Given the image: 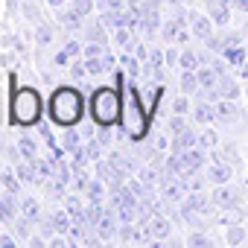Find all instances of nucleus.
Listing matches in <instances>:
<instances>
[{"instance_id": "obj_7", "label": "nucleus", "mask_w": 248, "mask_h": 248, "mask_svg": "<svg viewBox=\"0 0 248 248\" xmlns=\"http://www.w3.org/2000/svg\"><path fill=\"white\" fill-rule=\"evenodd\" d=\"M143 228H146V233H149V239H167L170 236V231H172V225H170V219L164 216V213H152L146 222H140Z\"/></svg>"}, {"instance_id": "obj_29", "label": "nucleus", "mask_w": 248, "mask_h": 248, "mask_svg": "<svg viewBox=\"0 0 248 248\" xmlns=\"http://www.w3.org/2000/svg\"><path fill=\"white\" fill-rule=\"evenodd\" d=\"M138 62H140V59H138L135 53H129V50H126V56H120V64L126 67V73H129L132 79H135V76L140 73V64H138Z\"/></svg>"}, {"instance_id": "obj_20", "label": "nucleus", "mask_w": 248, "mask_h": 248, "mask_svg": "<svg viewBox=\"0 0 248 248\" xmlns=\"http://www.w3.org/2000/svg\"><path fill=\"white\" fill-rule=\"evenodd\" d=\"M62 146H64L67 155H73V152L82 146V138H79V132H73V126H67V129L62 132Z\"/></svg>"}, {"instance_id": "obj_52", "label": "nucleus", "mask_w": 248, "mask_h": 248, "mask_svg": "<svg viewBox=\"0 0 248 248\" xmlns=\"http://www.w3.org/2000/svg\"><path fill=\"white\" fill-rule=\"evenodd\" d=\"M233 6H236L239 12H248V0H233Z\"/></svg>"}, {"instance_id": "obj_22", "label": "nucleus", "mask_w": 248, "mask_h": 248, "mask_svg": "<svg viewBox=\"0 0 248 248\" xmlns=\"http://www.w3.org/2000/svg\"><path fill=\"white\" fill-rule=\"evenodd\" d=\"M50 225H53V231H56V233H67V231H70V225H73V219H70V213H67V210H56V213L50 216Z\"/></svg>"}, {"instance_id": "obj_13", "label": "nucleus", "mask_w": 248, "mask_h": 248, "mask_svg": "<svg viewBox=\"0 0 248 248\" xmlns=\"http://www.w3.org/2000/svg\"><path fill=\"white\" fill-rule=\"evenodd\" d=\"M193 146H199V135L190 132V129H184V132H178V135L172 138V152H175V155L184 152V149H193Z\"/></svg>"}, {"instance_id": "obj_31", "label": "nucleus", "mask_w": 248, "mask_h": 248, "mask_svg": "<svg viewBox=\"0 0 248 248\" xmlns=\"http://www.w3.org/2000/svg\"><path fill=\"white\" fill-rule=\"evenodd\" d=\"M105 24L99 21V24H91V27H85V32H88V41H99V44H108V35H105V30H102Z\"/></svg>"}, {"instance_id": "obj_10", "label": "nucleus", "mask_w": 248, "mask_h": 248, "mask_svg": "<svg viewBox=\"0 0 248 248\" xmlns=\"http://www.w3.org/2000/svg\"><path fill=\"white\" fill-rule=\"evenodd\" d=\"M190 32H193L196 38H204V41H207V38L213 35V21H210L207 15H193V18H190Z\"/></svg>"}, {"instance_id": "obj_44", "label": "nucleus", "mask_w": 248, "mask_h": 248, "mask_svg": "<svg viewBox=\"0 0 248 248\" xmlns=\"http://www.w3.org/2000/svg\"><path fill=\"white\" fill-rule=\"evenodd\" d=\"M70 59H73V56H70V53H67V50H59V53H56V59H53V62H56V64H59V67H64V64H67V62H70Z\"/></svg>"}, {"instance_id": "obj_5", "label": "nucleus", "mask_w": 248, "mask_h": 248, "mask_svg": "<svg viewBox=\"0 0 248 248\" xmlns=\"http://www.w3.org/2000/svg\"><path fill=\"white\" fill-rule=\"evenodd\" d=\"M96 175L105 181V187H108V193H114V190H120L123 184L129 181V175H123L111 161H96Z\"/></svg>"}, {"instance_id": "obj_51", "label": "nucleus", "mask_w": 248, "mask_h": 248, "mask_svg": "<svg viewBox=\"0 0 248 248\" xmlns=\"http://www.w3.org/2000/svg\"><path fill=\"white\" fill-rule=\"evenodd\" d=\"M0 245H3V248H15V236H0Z\"/></svg>"}, {"instance_id": "obj_1", "label": "nucleus", "mask_w": 248, "mask_h": 248, "mask_svg": "<svg viewBox=\"0 0 248 248\" xmlns=\"http://www.w3.org/2000/svg\"><path fill=\"white\" fill-rule=\"evenodd\" d=\"M9 85H12V96H9V123L12 126H21V129H32L41 123V114H44V99L38 93V88L32 85H21L18 88V76L12 73L9 76Z\"/></svg>"}, {"instance_id": "obj_19", "label": "nucleus", "mask_w": 248, "mask_h": 248, "mask_svg": "<svg viewBox=\"0 0 248 248\" xmlns=\"http://www.w3.org/2000/svg\"><path fill=\"white\" fill-rule=\"evenodd\" d=\"M108 161H111V164H114V167H117L123 175H132V172L138 170V164H135L132 158H123L120 152H108Z\"/></svg>"}, {"instance_id": "obj_32", "label": "nucleus", "mask_w": 248, "mask_h": 248, "mask_svg": "<svg viewBox=\"0 0 248 248\" xmlns=\"http://www.w3.org/2000/svg\"><path fill=\"white\" fill-rule=\"evenodd\" d=\"M196 88H202V85H199V73H196V70H184V76H181V91H184V93H193Z\"/></svg>"}, {"instance_id": "obj_24", "label": "nucleus", "mask_w": 248, "mask_h": 248, "mask_svg": "<svg viewBox=\"0 0 248 248\" xmlns=\"http://www.w3.org/2000/svg\"><path fill=\"white\" fill-rule=\"evenodd\" d=\"M21 213L30 219V222H38L41 219V204H38V199H21Z\"/></svg>"}, {"instance_id": "obj_18", "label": "nucleus", "mask_w": 248, "mask_h": 248, "mask_svg": "<svg viewBox=\"0 0 248 248\" xmlns=\"http://www.w3.org/2000/svg\"><path fill=\"white\" fill-rule=\"evenodd\" d=\"M216 93H219V99H236L239 96V88H236V82L231 76H222L219 85H216Z\"/></svg>"}, {"instance_id": "obj_4", "label": "nucleus", "mask_w": 248, "mask_h": 248, "mask_svg": "<svg viewBox=\"0 0 248 248\" xmlns=\"http://www.w3.org/2000/svg\"><path fill=\"white\" fill-rule=\"evenodd\" d=\"M88 111L96 126H114L123 117V96L117 88H96L88 99Z\"/></svg>"}, {"instance_id": "obj_2", "label": "nucleus", "mask_w": 248, "mask_h": 248, "mask_svg": "<svg viewBox=\"0 0 248 248\" xmlns=\"http://www.w3.org/2000/svg\"><path fill=\"white\" fill-rule=\"evenodd\" d=\"M47 111H50V120L56 126H62V129L76 126V123L85 117V96L79 93V88L62 85V88L53 91V96L47 102Z\"/></svg>"}, {"instance_id": "obj_43", "label": "nucleus", "mask_w": 248, "mask_h": 248, "mask_svg": "<svg viewBox=\"0 0 248 248\" xmlns=\"http://www.w3.org/2000/svg\"><path fill=\"white\" fill-rule=\"evenodd\" d=\"M181 117H184V114H175V117L170 120V129H172V135H178V132H184V129H187V126H184V120H181Z\"/></svg>"}, {"instance_id": "obj_46", "label": "nucleus", "mask_w": 248, "mask_h": 248, "mask_svg": "<svg viewBox=\"0 0 248 248\" xmlns=\"http://www.w3.org/2000/svg\"><path fill=\"white\" fill-rule=\"evenodd\" d=\"M108 129H111V126H102V129H99V138H96V140H99L102 146H108V143H111V132H108Z\"/></svg>"}, {"instance_id": "obj_50", "label": "nucleus", "mask_w": 248, "mask_h": 248, "mask_svg": "<svg viewBox=\"0 0 248 248\" xmlns=\"http://www.w3.org/2000/svg\"><path fill=\"white\" fill-rule=\"evenodd\" d=\"M135 56H138V59H149V50H146L143 44H138V47H135Z\"/></svg>"}, {"instance_id": "obj_47", "label": "nucleus", "mask_w": 248, "mask_h": 248, "mask_svg": "<svg viewBox=\"0 0 248 248\" xmlns=\"http://www.w3.org/2000/svg\"><path fill=\"white\" fill-rule=\"evenodd\" d=\"M178 59H181V56H178L175 50H167V53H164V64H178Z\"/></svg>"}, {"instance_id": "obj_14", "label": "nucleus", "mask_w": 248, "mask_h": 248, "mask_svg": "<svg viewBox=\"0 0 248 248\" xmlns=\"http://www.w3.org/2000/svg\"><path fill=\"white\" fill-rule=\"evenodd\" d=\"M207 178H210L213 184H228V181H231V167H228L222 158H213V167L207 170Z\"/></svg>"}, {"instance_id": "obj_42", "label": "nucleus", "mask_w": 248, "mask_h": 248, "mask_svg": "<svg viewBox=\"0 0 248 248\" xmlns=\"http://www.w3.org/2000/svg\"><path fill=\"white\" fill-rule=\"evenodd\" d=\"M70 73H73V79H85V76H88V67H85V62H73Z\"/></svg>"}, {"instance_id": "obj_26", "label": "nucleus", "mask_w": 248, "mask_h": 248, "mask_svg": "<svg viewBox=\"0 0 248 248\" xmlns=\"http://www.w3.org/2000/svg\"><path fill=\"white\" fill-rule=\"evenodd\" d=\"M178 64H181V70H199V67H202V53H196V50H184L181 59H178Z\"/></svg>"}, {"instance_id": "obj_12", "label": "nucleus", "mask_w": 248, "mask_h": 248, "mask_svg": "<svg viewBox=\"0 0 248 248\" xmlns=\"http://www.w3.org/2000/svg\"><path fill=\"white\" fill-rule=\"evenodd\" d=\"M213 111H216V120H219V123H233V120L239 117V108L233 105V99H219V102L213 105Z\"/></svg>"}, {"instance_id": "obj_40", "label": "nucleus", "mask_w": 248, "mask_h": 248, "mask_svg": "<svg viewBox=\"0 0 248 248\" xmlns=\"http://www.w3.org/2000/svg\"><path fill=\"white\" fill-rule=\"evenodd\" d=\"M85 67H88V73H91V76H99V73H105L102 56H96V59H85Z\"/></svg>"}, {"instance_id": "obj_37", "label": "nucleus", "mask_w": 248, "mask_h": 248, "mask_svg": "<svg viewBox=\"0 0 248 248\" xmlns=\"http://www.w3.org/2000/svg\"><path fill=\"white\" fill-rule=\"evenodd\" d=\"M187 245H190V248H210L213 242H210L204 233H199V231H196V233H190V236H187Z\"/></svg>"}, {"instance_id": "obj_30", "label": "nucleus", "mask_w": 248, "mask_h": 248, "mask_svg": "<svg viewBox=\"0 0 248 248\" xmlns=\"http://www.w3.org/2000/svg\"><path fill=\"white\" fill-rule=\"evenodd\" d=\"M0 181H3V187H6V193H21V181H18V172H12V170H6L3 175H0Z\"/></svg>"}, {"instance_id": "obj_36", "label": "nucleus", "mask_w": 248, "mask_h": 248, "mask_svg": "<svg viewBox=\"0 0 248 248\" xmlns=\"http://www.w3.org/2000/svg\"><path fill=\"white\" fill-rule=\"evenodd\" d=\"M105 50H108V44H99V41H88V44L82 47L85 59H96V56H102Z\"/></svg>"}, {"instance_id": "obj_17", "label": "nucleus", "mask_w": 248, "mask_h": 248, "mask_svg": "<svg viewBox=\"0 0 248 248\" xmlns=\"http://www.w3.org/2000/svg\"><path fill=\"white\" fill-rule=\"evenodd\" d=\"M210 21L219 24V27H225V24L231 21V6L219 3V0H210Z\"/></svg>"}, {"instance_id": "obj_55", "label": "nucleus", "mask_w": 248, "mask_h": 248, "mask_svg": "<svg viewBox=\"0 0 248 248\" xmlns=\"http://www.w3.org/2000/svg\"><path fill=\"white\" fill-rule=\"evenodd\" d=\"M219 3H225V6H231V3H233V0H219Z\"/></svg>"}, {"instance_id": "obj_27", "label": "nucleus", "mask_w": 248, "mask_h": 248, "mask_svg": "<svg viewBox=\"0 0 248 248\" xmlns=\"http://www.w3.org/2000/svg\"><path fill=\"white\" fill-rule=\"evenodd\" d=\"M222 56H225V62H228V64H233V67H239V64L245 62V50H242V44L225 47V50H222Z\"/></svg>"}, {"instance_id": "obj_3", "label": "nucleus", "mask_w": 248, "mask_h": 248, "mask_svg": "<svg viewBox=\"0 0 248 248\" xmlns=\"http://www.w3.org/2000/svg\"><path fill=\"white\" fill-rule=\"evenodd\" d=\"M120 93H123V117H120L123 120V132H126V138H132V140H143L146 132H149V120H152L149 108L140 105V93H138L135 82L132 85L126 82V88Z\"/></svg>"}, {"instance_id": "obj_25", "label": "nucleus", "mask_w": 248, "mask_h": 248, "mask_svg": "<svg viewBox=\"0 0 248 248\" xmlns=\"http://www.w3.org/2000/svg\"><path fill=\"white\" fill-rule=\"evenodd\" d=\"M193 117H196V123H202V126H204V123L216 120V111H213L210 102H202V99H199V105L193 108Z\"/></svg>"}, {"instance_id": "obj_35", "label": "nucleus", "mask_w": 248, "mask_h": 248, "mask_svg": "<svg viewBox=\"0 0 248 248\" xmlns=\"http://www.w3.org/2000/svg\"><path fill=\"white\" fill-rule=\"evenodd\" d=\"M85 158H88L91 164L102 161V143H99V140H88V146H85Z\"/></svg>"}, {"instance_id": "obj_34", "label": "nucleus", "mask_w": 248, "mask_h": 248, "mask_svg": "<svg viewBox=\"0 0 248 248\" xmlns=\"http://www.w3.org/2000/svg\"><path fill=\"white\" fill-rule=\"evenodd\" d=\"M140 181H143L149 190H155L164 178H161V172H158V170H152V167H149V170H140Z\"/></svg>"}, {"instance_id": "obj_9", "label": "nucleus", "mask_w": 248, "mask_h": 248, "mask_svg": "<svg viewBox=\"0 0 248 248\" xmlns=\"http://www.w3.org/2000/svg\"><path fill=\"white\" fill-rule=\"evenodd\" d=\"M18 210H21V204L15 202V193L0 196V222L12 225V222H15V216H18Z\"/></svg>"}, {"instance_id": "obj_49", "label": "nucleus", "mask_w": 248, "mask_h": 248, "mask_svg": "<svg viewBox=\"0 0 248 248\" xmlns=\"http://www.w3.org/2000/svg\"><path fill=\"white\" fill-rule=\"evenodd\" d=\"M190 35H193V32H187V30L181 27V32H178V38H175V41H178V44H187V41H190Z\"/></svg>"}, {"instance_id": "obj_57", "label": "nucleus", "mask_w": 248, "mask_h": 248, "mask_svg": "<svg viewBox=\"0 0 248 248\" xmlns=\"http://www.w3.org/2000/svg\"><path fill=\"white\" fill-rule=\"evenodd\" d=\"M245 91H248V88H245Z\"/></svg>"}, {"instance_id": "obj_39", "label": "nucleus", "mask_w": 248, "mask_h": 248, "mask_svg": "<svg viewBox=\"0 0 248 248\" xmlns=\"http://www.w3.org/2000/svg\"><path fill=\"white\" fill-rule=\"evenodd\" d=\"M35 41L44 47V44H50L53 41V30L47 27V24H38V30H35Z\"/></svg>"}, {"instance_id": "obj_21", "label": "nucleus", "mask_w": 248, "mask_h": 248, "mask_svg": "<svg viewBox=\"0 0 248 248\" xmlns=\"http://www.w3.org/2000/svg\"><path fill=\"white\" fill-rule=\"evenodd\" d=\"M18 155L32 164V161L38 158V143H35L32 138H21V140H18Z\"/></svg>"}, {"instance_id": "obj_56", "label": "nucleus", "mask_w": 248, "mask_h": 248, "mask_svg": "<svg viewBox=\"0 0 248 248\" xmlns=\"http://www.w3.org/2000/svg\"><path fill=\"white\" fill-rule=\"evenodd\" d=\"M135 3H140V0H135Z\"/></svg>"}, {"instance_id": "obj_48", "label": "nucleus", "mask_w": 248, "mask_h": 248, "mask_svg": "<svg viewBox=\"0 0 248 248\" xmlns=\"http://www.w3.org/2000/svg\"><path fill=\"white\" fill-rule=\"evenodd\" d=\"M199 143H202V146H213V143H216V135H213V132H204V135L199 138Z\"/></svg>"}, {"instance_id": "obj_8", "label": "nucleus", "mask_w": 248, "mask_h": 248, "mask_svg": "<svg viewBox=\"0 0 248 248\" xmlns=\"http://www.w3.org/2000/svg\"><path fill=\"white\" fill-rule=\"evenodd\" d=\"M213 204H216V207H222V210H231V207H236V204H239V196H236L228 184H219V187H216V193H213Z\"/></svg>"}, {"instance_id": "obj_54", "label": "nucleus", "mask_w": 248, "mask_h": 248, "mask_svg": "<svg viewBox=\"0 0 248 248\" xmlns=\"http://www.w3.org/2000/svg\"><path fill=\"white\" fill-rule=\"evenodd\" d=\"M239 73H242V76H245V79H248V59H245V62H242V64H239Z\"/></svg>"}, {"instance_id": "obj_45", "label": "nucleus", "mask_w": 248, "mask_h": 248, "mask_svg": "<svg viewBox=\"0 0 248 248\" xmlns=\"http://www.w3.org/2000/svg\"><path fill=\"white\" fill-rule=\"evenodd\" d=\"M172 111H175V114H187V111H190V105H187V99H184V96H181V99H175V105H172Z\"/></svg>"}, {"instance_id": "obj_15", "label": "nucleus", "mask_w": 248, "mask_h": 248, "mask_svg": "<svg viewBox=\"0 0 248 248\" xmlns=\"http://www.w3.org/2000/svg\"><path fill=\"white\" fill-rule=\"evenodd\" d=\"M199 73V85L204 88V91H216V85H219V79H222V73L210 64V67H199L196 70Z\"/></svg>"}, {"instance_id": "obj_33", "label": "nucleus", "mask_w": 248, "mask_h": 248, "mask_svg": "<svg viewBox=\"0 0 248 248\" xmlns=\"http://www.w3.org/2000/svg\"><path fill=\"white\" fill-rule=\"evenodd\" d=\"M30 219L21 213V216H15V222H12V231H15V236H21V239H30Z\"/></svg>"}, {"instance_id": "obj_11", "label": "nucleus", "mask_w": 248, "mask_h": 248, "mask_svg": "<svg viewBox=\"0 0 248 248\" xmlns=\"http://www.w3.org/2000/svg\"><path fill=\"white\" fill-rule=\"evenodd\" d=\"M59 24L64 27V30H70V32H76V30H82L85 27V18L70 6V9H59Z\"/></svg>"}, {"instance_id": "obj_41", "label": "nucleus", "mask_w": 248, "mask_h": 248, "mask_svg": "<svg viewBox=\"0 0 248 248\" xmlns=\"http://www.w3.org/2000/svg\"><path fill=\"white\" fill-rule=\"evenodd\" d=\"M242 239H245V231H242L239 225H231V228H228V242H231V245H239Z\"/></svg>"}, {"instance_id": "obj_38", "label": "nucleus", "mask_w": 248, "mask_h": 248, "mask_svg": "<svg viewBox=\"0 0 248 248\" xmlns=\"http://www.w3.org/2000/svg\"><path fill=\"white\" fill-rule=\"evenodd\" d=\"M93 6H96V0H73V9H76L82 18H88V15L93 12Z\"/></svg>"}, {"instance_id": "obj_28", "label": "nucleus", "mask_w": 248, "mask_h": 248, "mask_svg": "<svg viewBox=\"0 0 248 248\" xmlns=\"http://www.w3.org/2000/svg\"><path fill=\"white\" fill-rule=\"evenodd\" d=\"M85 196H88V199H99V202H105V181H102V178H91L88 187H85Z\"/></svg>"}, {"instance_id": "obj_23", "label": "nucleus", "mask_w": 248, "mask_h": 248, "mask_svg": "<svg viewBox=\"0 0 248 248\" xmlns=\"http://www.w3.org/2000/svg\"><path fill=\"white\" fill-rule=\"evenodd\" d=\"M18 178L21 181H27V184H38L41 181V175H38V170H35V164H30V161H24V164H18Z\"/></svg>"}, {"instance_id": "obj_16", "label": "nucleus", "mask_w": 248, "mask_h": 248, "mask_svg": "<svg viewBox=\"0 0 248 248\" xmlns=\"http://www.w3.org/2000/svg\"><path fill=\"white\" fill-rule=\"evenodd\" d=\"M158 30H161V12H158V9H152V12H143V21H140V32H143L146 38H152Z\"/></svg>"}, {"instance_id": "obj_6", "label": "nucleus", "mask_w": 248, "mask_h": 248, "mask_svg": "<svg viewBox=\"0 0 248 248\" xmlns=\"http://www.w3.org/2000/svg\"><path fill=\"white\" fill-rule=\"evenodd\" d=\"M178 161H181V178H184V175H196V172L202 170V164L207 161V155H204L199 146H193V149L178 152Z\"/></svg>"}, {"instance_id": "obj_53", "label": "nucleus", "mask_w": 248, "mask_h": 248, "mask_svg": "<svg viewBox=\"0 0 248 248\" xmlns=\"http://www.w3.org/2000/svg\"><path fill=\"white\" fill-rule=\"evenodd\" d=\"M47 3H50V6H53V9H56V12H59V9H62V6H64V0H47Z\"/></svg>"}]
</instances>
